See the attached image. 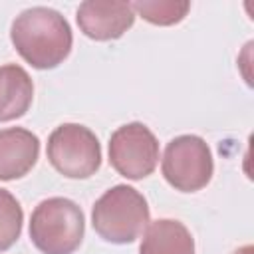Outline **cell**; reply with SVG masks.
Here are the masks:
<instances>
[{
  "label": "cell",
  "instance_id": "cell-1",
  "mask_svg": "<svg viewBox=\"0 0 254 254\" xmlns=\"http://www.w3.org/2000/svg\"><path fill=\"white\" fill-rule=\"evenodd\" d=\"M10 40L16 52L36 69L58 67L69 56L73 44L67 20L48 6L20 12L12 22Z\"/></svg>",
  "mask_w": 254,
  "mask_h": 254
},
{
  "label": "cell",
  "instance_id": "cell-2",
  "mask_svg": "<svg viewBox=\"0 0 254 254\" xmlns=\"http://www.w3.org/2000/svg\"><path fill=\"white\" fill-rule=\"evenodd\" d=\"M91 224L111 244L135 242L149 226L147 198L129 185H115L95 200Z\"/></svg>",
  "mask_w": 254,
  "mask_h": 254
},
{
  "label": "cell",
  "instance_id": "cell-3",
  "mask_svg": "<svg viewBox=\"0 0 254 254\" xmlns=\"http://www.w3.org/2000/svg\"><path fill=\"white\" fill-rule=\"evenodd\" d=\"M85 234L83 210L69 198L42 200L30 218V238L42 254H73Z\"/></svg>",
  "mask_w": 254,
  "mask_h": 254
},
{
  "label": "cell",
  "instance_id": "cell-4",
  "mask_svg": "<svg viewBox=\"0 0 254 254\" xmlns=\"http://www.w3.org/2000/svg\"><path fill=\"white\" fill-rule=\"evenodd\" d=\"M48 161L67 179H89L101 167V145L91 129L62 123L48 137Z\"/></svg>",
  "mask_w": 254,
  "mask_h": 254
},
{
  "label": "cell",
  "instance_id": "cell-5",
  "mask_svg": "<svg viewBox=\"0 0 254 254\" xmlns=\"http://www.w3.org/2000/svg\"><path fill=\"white\" fill-rule=\"evenodd\" d=\"M161 171L173 189L196 192L210 183L214 173L210 147L198 135H179L167 143Z\"/></svg>",
  "mask_w": 254,
  "mask_h": 254
},
{
  "label": "cell",
  "instance_id": "cell-6",
  "mask_svg": "<svg viewBox=\"0 0 254 254\" xmlns=\"http://www.w3.org/2000/svg\"><path fill=\"white\" fill-rule=\"evenodd\" d=\"M159 163V141L153 131L139 123H125L109 137V165L125 179L141 181Z\"/></svg>",
  "mask_w": 254,
  "mask_h": 254
},
{
  "label": "cell",
  "instance_id": "cell-7",
  "mask_svg": "<svg viewBox=\"0 0 254 254\" xmlns=\"http://www.w3.org/2000/svg\"><path fill=\"white\" fill-rule=\"evenodd\" d=\"M79 30L95 40L109 42L121 38L135 22V12L131 2H111V0H85L77 8Z\"/></svg>",
  "mask_w": 254,
  "mask_h": 254
},
{
  "label": "cell",
  "instance_id": "cell-8",
  "mask_svg": "<svg viewBox=\"0 0 254 254\" xmlns=\"http://www.w3.org/2000/svg\"><path fill=\"white\" fill-rule=\"evenodd\" d=\"M40 155V139L24 127L0 131V181H16L32 171Z\"/></svg>",
  "mask_w": 254,
  "mask_h": 254
},
{
  "label": "cell",
  "instance_id": "cell-9",
  "mask_svg": "<svg viewBox=\"0 0 254 254\" xmlns=\"http://www.w3.org/2000/svg\"><path fill=\"white\" fill-rule=\"evenodd\" d=\"M34 83L30 73L16 64L0 65V121H12L30 109Z\"/></svg>",
  "mask_w": 254,
  "mask_h": 254
},
{
  "label": "cell",
  "instance_id": "cell-10",
  "mask_svg": "<svg viewBox=\"0 0 254 254\" xmlns=\"http://www.w3.org/2000/svg\"><path fill=\"white\" fill-rule=\"evenodd\" d=\"M139 254H194V240L183 222L159 218L145 228Z\"/></svg>",
  "mask_w": 254,
  "mask_h": 254
},
{
  "label": "cell",
  "instance_id": "cell-11",
  "mask_svg": "<svg viewBox=\"0 0 254 254\" xmlns=\"http://www.w3.org/2000/svg\"><path fill=\"white\" fill-rule=\"evenodd\" d=\"M131 8L143 20L155 26H173V24H179L189 14L190 2L187 0H137V2H131Z\"/></svg>",
  "mask_w": 254,
  "mask_h": 254
},
{
  "label": "cell",
  "instance_id": "cell-12",
  "mask_svg": "<svg viewBox=\"0 0 254 254\" xmlns=\"http://www.w3.org/2000/svg\"><path fill=\"white\" fill-rule=\"evenodd\" d=\"M24 222V212L16 196L0 189V252L14 246V242L20 238Z\"/></svg>",
  "mask_w": 254,
  "mask_h": 254
},
{
  "label": "cell",
  "instance_id": "cell-13",
  "mask_svg": "<svg viewBox=\"0 0 254 254\" xmlns=\"http://www.w3.org/2000/svg\"><path fill=\"white\" fill-rule=\"evenodd\" d=\"M232 254H254V248H252V244H246V246H242V248L234 250Z\"/></svg>",
  "mask_w": 254,
  "mask_h": 254
}]
</instances>
